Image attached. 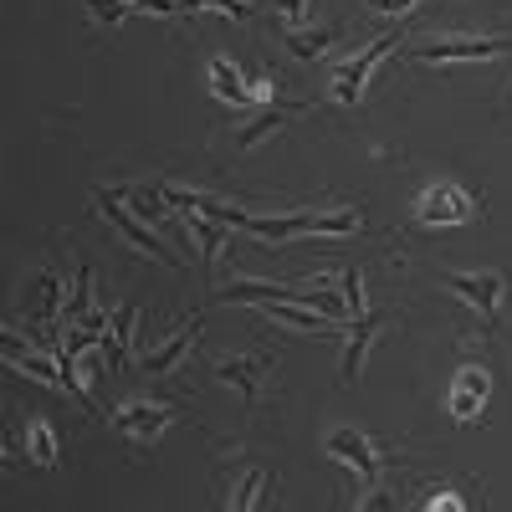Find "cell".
Returning a JSON list of instances; mask_svg holds the SVG:
<instances>
[{"instance_id": "4fadbf2b", "label": "cell", "mask_w": 512, "mask_h": 512, "mask_svg": "<svg viewBox=\"0 0 512 512\" xmlns=\"http://www.w3.org/2000/svg\"><path fill=\"white\" fill-rule=\"evenodd\" d=\"M210 93H216L221 103H231V108H251L256 103L251 98V77L231 57H210Z\"/></svg>"}, {"instance_id": "484cf974", "label": "cell", "mask_w": 512, "mask_h": 512, "mask_svg": "<svg viewBox=\"0 0 512 512\" xmlns=\"http://www.w3.org/2000/svg\"><path fill=\"white\" fill-rule=\"evenodd\" d=\"M251 98H256V103H272V98H277V82H272V77H251Z\"/></svg>"}, {"instance_id": "8992f818", "label": "cell", "mask_w": 512, "mask_h": 512, "mask_svg": "<svg viewBox=\"0 0 512 512\" xmlns=\"http://www.w3.org/2000/svg\"><path fill=\"white\" fill-rule=\"evenodd\" d=\"M512 47L507 36H425L415 47V62H487Z\"/></svg>"}, {"instance_id": "ba28073f", "label": "cell", "mask_w": 512, "mask_h": 512, "mask_svg": "<svg viewBox=\"0 0 512 512\" xmlns=\"http://www.w3.org/2000/svg\"><path fill=\"white\" fill-rule=\"evenodd\" d=\"M487 395H492V379H487V369H482V364H466V369L451 379V420H456V425H472V420H482Z\"/></svg>"}, {"instance_id": "7402d4cb", "label": "cell", "mask_w": 512, "mask_h": 512, "mask_svg": "<svg viewBox=\"0 0 512 512\" xmlns=\"http://www.w3.org/2000/svg\"><path fill=\"white\" fill-rule=\"evenodd\" d=\"M88 11H93V21H103V26H113V21H123L128 11V0H88Z\"/></svg>"}, {"instance_id": "52a82bcc", "label": "cell", "mask_w": 512, "mask_h": 512, "mask_svg": "<svg viewBox=\"0 0 512 512\" xmlns=\"http://www.w3.org/2000/svg\"><path fill=\"white\" fill-rule=\"evenodd\" d=\"M328 456L344 461V466H354L364 487H374L379 472H384V456H379V446H374L364 431H333V436H328Z\"/></svg>"}, {"instance_id": "8fae6325", "label": "cell", "mask_w": 512, "mask_h": 512, "mask_svg": "<svg viewBox=\"0 0 512 512\" xmlns=\"http://www.w3.org/2000/svg\"><path fill=\"white\" fill-rule=\"evenodd\" d=\"M195 338H200V318L185 323L180 333H169L159 349H144V354H139V369H144V374H169V369H180V359L195 349Z\"/></svg>"}, {"instance_id": "30bf717a", "label": "cell", "mask_w": 512, "mask_h": 512, "mask_svg": "<svg viewBox=\"0 0 512 512\" xmlns=\"http://www.w3.org/2000/svg\"><path fill=\"white\" fill-rule=\"evenodd\" d=\"M62 277L57 272H41L36 282H31V292H26V318L31 323H41V328H57L62 323Z\"/></svg>"}, {"instance_id": "5bb4252c", "label": "cell", "mask_w": 512, "mask_h": 512, "mask_svg": "<svg viewBox=\"0 0 512 512\" xmlns=\"http://www.w3.org/2000/svg\"><path fill=\"white\" fill-rule=\"evenodd\" d=\"M6 364H16L21 374H31V379H41V384H52V390L67 395V369H62V359H41L36 349L16 344L11 333H6Z\"/></svg>"}, {"instance_id": "2e32d148", "label": "cell", "mask_w": 512, "mask_h": 512, "mask_svg": "<svg viewBox=\"0 0 512 512\" xmlns=\"http://www.w3.org/2000/svg\"><path fill=\"white\" fill-rule=\"evenodd\" d=\"M282 41H287V52H292V57H308V62H313V57H323V52H328V41H333V31H323V26H318V31H303V26H287V31H282Z\"/></svg>"}, {"instance_id": "3957f363", "label": "cell", "mask_w": 512, "mask_h": 512, "mask_svg": "<svg viewBox=\"0 0 512 512\" xmlns=\"http://www.w3.org/2000/svg\"><path fill=\"white\" fill-rule=\"evenodd\" d=\"M395 41H400L395 31H390V36H374V41H369L364 52H354V57H349L344 67H338V72H333V82H328L333 103H349V108H354V103L364 98V82L374 77V67H379L384 57L395 52Z\"/></svg>"}, {"instance_id": "ffe728a7", "label": "cell", "mask_w": 512, "mask_h": 512, "mask_svg": "<svg viewBox=\"0 0 512 512\" xmlns=\"http://www.w3.org/2000/svg\"><path fill=\"white\" fill-rule=\"evenodd\" d=\"M277 123H287V108H267V113H256V118L241 128V134H236V144H241V149H256V144H262V134H272Z\"/></svg>"}, {"instance_id": "7c38bea8", "label": "cell", "mask_w": 512, "mask_h": 512, "mask_svg": "<svg viewBox=\"0 0 512 512\" xmlns=\"http://www.w3.org/2000/svg\"><path fill=\"white\" fill-rule=\"evenodd\" d=\"M379 313L374 308H359V313H349V349H344V384H354L359 379V369H364V354H369V344H374V333H379Z\"/></svg>"}, {"instance_id": "6da1fadb", "label": "cell", "mask_w": 512, "mask_h": 512, "mask_svg": "<svg viewBox=\"0 0 512 512\" xmlns=\"http://www.w3.org/2000/svg\"><path fill=\"white\" fill-rule=\"evenodd\" d=\"M169 425H175V405L169 400H128V405L113 410V431L128 446H154Z\"/></svg>"}, {"instance_id": "9c48e42d", "label": "cell", "mask_w": 512, "mask_h": 512, "mask_svg": "<svg viewBox=\"0 0 512 512\" xmlns=\"http://www.w3.org/2000/svg\"><path fill=\"white\" fill-rule=\"evenodd\" d=\"M216 379L231 384L246 405H256V400H262V390H267V359H256V354H226L216 364Z\"/></svg>"}, {"instance_id": "e0dca14e", "label": "cell", "mask_w": 512, "mask_h": 512, "mask_svg": "<svg viewBox=\"0 0 512 512\" xmlns=\"http://www.w3.org/2000/svg\"><path fill=\"white\" fill-rule=\"evenodd\" d=\"M26 456L36 466H57V431H52L47 420H31L26 425Z\"/></svg>"}, {"instance_id": "44dd1931", "label": "cell", "mask_w": 512, "mask_h": 512, "mask_svg": "<svg viewBox=\"0 0 512 512\" xmlns=\"http://www.w3.org/2000/svg\"><path fill=\"white\" fill-rule=\"evenodd\" d=\"M180 11H226V16H236V21L251 16L246 0H180Z\"/></svg>"}, {"instance_id": "ac0fdd59", "label": "cell", "mask_w": 512, "mask_h": 512, "mask_svg": "<svg viewBox=\"0 0 512 512\" xmlns=\"http://www.w3.org/2000/svg\"><path fill=\"white\" fill-rule=\"evenodd\" d=\"M123 200H128V210H134L139 221H164V210H169V195L164 190H144V185L128 190Z\"/></svg>"}, {"instance_id": "7a4b0ae2", "label": "cell", "mask_w": 512, "mask_h": 512, "mask_svg": "<svg viewBox=\"0 0 512 512\" xmlns=\"http://www.w3.org/2000/svg\"><path fill=\"white\" fill-rule=\"evenodd\" d=\"M472 216H477V200L451 180H436L415 195V221L420 226H466Z\"/></svg>"}, {"instance_id": "603a6c76", "label": "cell", "mask_w": 512, "mask_h": 512, "mask_svg": "<svg viewBox=\"0 0 512 512\" xmlns=\"http://www.w3.org/2000/svg\"><path fill=\"white\" fill-rule=\"evenodd\" d=\"M272 6H277L282 26H303V21H308V11H313V0H272Z\"/></svg>"}, {"instance_id": "277c9868", "label": "cell", "mask_w": 512, "mask_h": 512, "mask_svg": "<svg viewBox=\"0 0 512 512\" xmlns=\"http://www.w3.org/2000/svg\"><path fill=\"white\" fill-rule=\"evenodd\" d=\"M93 200H98V216H103V221H113V226L123 231V241H128V246H139L144 256H154L159 267H180V262H175V251H169L159 236H149V231H144V221L134 216V210H128V200H123L118 190H98Z\"/></svg>"}, {"instance_id": "d4e9b609", "label": "cell", "mask_w": 512, "mask_h": 512, "mask_svg": "<svg viewBox=\"0 0 512 512\" xmlns=\"http://www.w3.org/2000/svg\"><path fill=\"white\" fill-rule=\"evenodd\" d=\"M415 6H420V0H369L374 16H410Z\"/></svg>"}, {"instance_id": "5b68a950", "label": "cell", "mask_w": 512, "mask_h": 512, "mask_svg": "<svg viewBox=\"0 0 512 512\" xmlns=\"http://www.w3.org/2000/svg\"><path fill=\"white\" fill-rule=\"evenodd\" d=\"M446 292H456L461 303H472L477 318H482V333L497 328V308L507 297V277L502 272H451L446 277Z\"/></svg>"}, {"instance_id": "d6986e66", "label": "cell", "mask_w": 512, "mask_h": 512, "mask_svg": "<svg viewBox=\"0 0 512 512\" xmlns=\"http://www.w3.org/2000/svg\"><path fill=\"white\" fill-rule=\"evenodd\" d=\"M262 487H267V472H246L231 492H226V507H236V512H251L256 502H262Z\"/></svg>"}, {"instance_id": "cb8c5ba5", "label": "cell", "mask_w": 512, "mask_h": 512, "mask_svg": "<svg viewBox=\"0 0 512 512\" xmlns=\"http://www.w3.org/2000/svg\"><path fill=\"white\" fill-rule=\"evenodd\" d=\"M425 507H431V512H461V507H466V497H456L451 487H436L431 497H425Z\"/></svg>"}, {"instance_id": "9a60e30c", "label": "cell", "mask_w": 512, "mask_h": 512, "mask_svg": "<svg viewBox=\"0 0 512 512\" xmlns=\"http://www.w3.org/2000/svg\"><path fill=\"white\" fill-rule=\"evenodd\" d=\"M134 323H139V308H134V303H123V308L108 318V338H103V349H108V364H113V369H128V344H134Z\"/></svg>"}]
</instances>
